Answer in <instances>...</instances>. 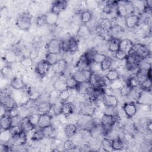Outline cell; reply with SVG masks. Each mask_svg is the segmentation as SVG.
<instances>
[{
	"label": "cell",
	"mask_w": 152,
	"mask_h": 152,
	"mask_svg": "<svg viewBox=\"0 0 152 152\" xmlns=\"http://www.w3.org/2000/svg\"><path fill=\"white\" fill-rule=\"evenodd\" d=\"M112 26L113 25L110 19L107 18H103L100 20L97 25V27L101 30L105 31H110Z\"/></svg>",
	"instance_id": "obj_32"
},
{
	"label": "cell",
	"mask_w": 152,
	"mask_h": 152,
	"mask_svg": "<svg viewBox=\"0 0 152 152\" xmlns=\"http://www.w3.org/2000/svg\"><path fill=\"white\" fill-rule=\"evenodd\" d=\"M10 86L15 90H22L26 87L23 80L20 77H14L10 81Z\"/></svg>",
	"instance_id": "obj_20"
},
{
	"label": "cell",
	"mask_w": 152,
	"mask_h": 152,
	"mask_svg": "<svg viewBox=\"0 0 152 152\" xmlns=\"http://www.w3.org/2000/svg\"><path fill=\"white\" fill-rule=\"evenodd\" d=\"M32 15L28 12H23L20 14L16 20L17 26L21 30L27 31L31 26Z\"/></svg>",
	"instance_id": "obj_3"
},
{
	"label": "cell",
	"mask_w": 152,
	"mask_h": 152,
	"mask_svg": "<svg viewBox=\"0 0 152 152\" xmlns=\"http://www.w3.org/2000/svg\"><path fill=\"white\" fill-rule=\"evenodd\" d=\"M47 53H61V40L57 39H52L46 45Z\"/></svg>",
	"instance_id": "obj_7"
},
{
	"label": "cell",
	"mask_w": 152,
	"mask_h": 152,
	"mask_svg": "<svg viewBox=\"0 0 152 152\" xmlns=\"http://www.w3.org/2000/svg\"><path fill=\"white\" fill-rule=\"evenodd\" d=\"M93 19V14L89 10H84L81 12L80 21L82 24H87Z\"/></svg>",
	"instance_id": "obj_36"
},
{
	"label": "cell",
	"mask_w": 152,
	"mask_h": 152,
	"mask_svg": "<svg viewBox=\"0 0 152 152\" xmlns=\"http://www.w3.org/2000/svg\"><path fill=\"white\" fill-rule=\"evenodd\" d=\"M113 60L109 56H107L100 64V69L103 71H107L113 65Z\"/></svg>",
	"instance_id": "obj_37"
},
{
	"label": "cell",
	"mask_w": 152,
	"mask_h": 152,
	"mask_svg": "<svg viewBox=\"0 0 152 152\" xmlns=\"http://www.w3.org/2000/svg\"><path fill=\"white\" fill-rule=\"evenodd\" d=\"M125 67L128 71H134L137 70L141 62V59L133 54H128L125 59Z\"/></svg>",
	"instance_id": "obj_5"
},
{
	"label": "cell",
	"mask_w": 152,
	"mask_h": 152,
	"mask_svg": "<svg viewBox=\"0 0 152 152\" xmlns=\"http://www.w3.org/2000/svg\"><path fill=\"white\" fill-rule=\"evenodd\" d=\"M66 84L67 88L69 90H75L78 83L71 75H69L66 78Z\"/></svg>",
	"instance_id": "obj_41"
},
{
	"label": "cell",
	"mask_w": 152,
	"mask_h": 152,
	"mask_svg": "<svg viewBox=\"0 0 152 152\" xmlns=\"http://www.w3.org/2000/svg\"><path fill=\"white\" fill-rule=\"evenodd\" d=\"M120 39L112 37L107 41L106 47L111 53H115L119 49Z\"/></svg>",
	"instance_id": "obj_22"
},
{
	"label": "cell",
	"mask_w": 152,
	"mask_h": 152,
	"mask_svg": "<svg viewBox=\"0 0 152 152\" xmlns=\"http://www.w3.org/2000/svg\"><path fill=\"white\" fill-rule=\"evenodd\" d=\"M45 138H53L55 135V128L50 125L42 129Z\"/></svg>",
	"instance_id": "obj_44"
},
{
	"label": "cell",
	"mask_w": 152,
	"mask_h": 152,
	"mask_svg": "<svg viewBox=\"0 0 152 152\" xmlns=\"http://www.w3.org/2000/svg\"><path fill=\"white\" fill-rule=\"evenodd\" d=\"M151 79L147 78L144 81H143L140 86V88L142 90H147L151 91Z\"/></svg>",
	"instance_id": "obj_47"
},
{
	"label": "cell",
	"mask_w": 152,
	"mask_h": 152,
	"mask_svg": "<svg viewBox=\"0 0 152 152\" xmlns=\"http://www.w3.org/2000/svg\"><path fill=\"white\" fill-rule=\"evenodd\" d=\"M128 54L125 53L124 51L119 49L116 52L114 53L115 58L118 59V61H124L126 57L127 56Z\"/></svg>",
	"instance_id": "obj_49"
},
{
	"label": "cell",
	"mask_w": 152,
	"mask_h": 152,
	"mask_svg": "<svg viewBox=\"0 0 152 152\" xmlns=\"http://www.w3.org/2000/svg\"><path fill=\"white\" fill-rule=\"evenodd\" d=\"M53 88L58 92H60L62 90L68 89L66 84V78L59 77L58 78L53 84Z\"/></svg>",
	"instance_id": "obj_24"
},
{
	"label": "cell",
	"mask_w": 152,
	"mask_h": 152,
	"mask_svg": "<svg viewBox=\"0 0 152 152\" xmlns=\"http://www.w3.org/2000/svg\"><path fill=\"white\" fill-rule=\"evenodd\" d=\"M36 23L39 27H41L44 26L45 24H46L45 14H42L38 16L36 19Z\"/></svg>",
	"instance_id": "obj_51"
},
{
	"label": "cell",
	"mask_w": 152,
	"mask_h": 152,
	"mask_svg": "<svg viewBox=\"0 0 152 152\" xmlns=\"http://www.w3.org/2000/svg\"><path fill=\"white\" fill-rule=\"evenodd\" d=\"M91 33L90 28L88 27L87 24H81L77 31V35L78 37L83 39L87 38Z\"/></svg>",
	"instance_id": "obj_25"
},
{
	"label": "cell",
	"mask_w": 152,
	"mask_h": 152,
	"mask_svg": "<svg viewBox=\"0 0 152 152\" xmlns=\"http://www.w3.org/2000/svg\"><path fill=\"white\" fill-rule=\"evenodd\" d=\"M39 115L40 114L37 113H30L27 118L29 120V121L35 126H37V123H38V121H39Z\"/></svg>",
	"instance_id": "obj_48"
},
{
	"label": "cell",
	"mask_w": 152,
	"mask_h": 152,
	"mask_svg": "<svg viewBox=\"0 0 152 152\" xmlns=\"http://www.w3.org/2000/svg\"><path fill=\"white\" fill-rule=\"evenodd\" d=\"M21 126L23 129L27 132H30L36 128V127L29 121L27 116L23 118L21 123Z\"/></svg>",
	"instance_id": "obj_38"
},
{
	"label": "cell",
	"mask_w": 152,
	"mask_h": 152,
	"mask_svg": "<svg viewBox=\"0 0 152 152\" xmlns=\"http://www.w3.org/2000/svg\"><path fill=\"white\" fill-rule=\"evenodd\" d=\"M63 148L66 151H72L77 148V146L73 140L68 139L64 141L63 144Z\"/></svg>",
	"instance_id": "obj_43"
},
{
	"label": "cell",
	"mask_w": 152,
	"mask_h": 152,
	"mask_svg": "<svg viewBox=\"0 0 152 152\" xmlns=\"http://www.w3.org/2000/svg\"><path fill=\"white\" fill-rule=\"evenodd\" d=\"M135 8L133 3L129 1H118L116 7V14L120 17H126L134 14Z\"/></svg>",
	"instance_id": "obj_1"
},
{
	"label": "cell",
	"mask_w": 152,
	"mask_h": 152,
	"mask_svg": "<svg viewBox=\"0 0 152 152\" xmlns=\"http://www.w3.org/2000/svg\"><path fill=\"white\" fill-rule=\"evenodd\" d=\"M46 24L49 26H55L57 24L59 15L51 12L50 11L45 14Z\"/></svg>",
	"instance_id": "obj_33"
},
{
	"label": "cell",
	"mask_w": 152,
	"mask_h": 152,
	"mask_svg": "<svg viewBox=\"0 0 152 152\" xmlns=\"http://www.w3.org/2000/svg\"><path fill=\"white\" fill-rule=\"evenodd\" d=\"M145 129L147 131V132H148L149 133L151 132V130H152V122L151 121L150 119H149L146 124V126H145Z\"/></svg>",
	"instance_id": "obj_53"
},
{
	"label": "cell",
	"mask_w": 152,
	"mask_h": 152,
	"mask_svg": "<svg viewBox=\"0 0 152 152\" xmlns=\"http://www.w3.org/2000/svg\"><path fill=\"white\" fill-rule=\"evenodd\" d=\"M125 141L123 138L118 137L112 139V149L113 151L121 150L125 147Z\"/></svg>",
	"instance_id": "obj_31"
},
{
	"label": "cell",
	"mask_w": 152,
	"mask_h": 152,
	"mask_svg": "<svg viewBox=\"0 0 152 152\" xmlns=\"http://www.w3.org/2000/svg\"><path fill=\"white\" fill-rule=\"evenodd\" d=\"M101 148L104 151H112V139L108 137H103L101 141Z\"/></svg>",
	"instance_id": "obj_35"
},
{
	"label": "cell",
	"mask_w": 152,
	"mask_h": 152,
	"mask_svg": "<svg viewBox=\"0 0 152 152\" xmlns=\"http://www.w3.org/2000/svg\"><path fill=\"white\" fill-rule=\"evenodd\" d=\"M50 66L45 59L40 60L35 66V72L39 76L43 77L48 74Z\"/></svg>",
	"instance_id": "obj_9"
},
{
	"label": "cell",
	"mask_w": 152,
	"mask_h": 152,
	"mask_svg": "<svg viewBox=\"0 0 152 152\" xmlns=\"http://www.w3.org/2000/svg\"><path fill=\"white\" fill-rule=\"evenodd\" d=\"M52 110V103L48 101L39 102L36 106V111L39 114L49 113Z\"/></svg>",
	"instance_id": "obj_18"
},
{
	"label": "cell",
	"mask_w": 152,
	"mask_h": 152,
	"mask_svg": "<svg viewBox=\"0 0 152 152\" xmlns=\"http://www.w3.org/2000/svg\"><path fill=\"white\" fill-rule=\"evenodd\" d=\"M93 71L91 70L76 69L72 74V76L78 83H83L89 81L90 78Z\"/></svg>",
	"instance_id": "obj_6"
},
{
	"label": "cell",
	"mask_w": 152,
	"mask_h": 152,
	"mask_svg": "<svg viewBox=\"0 0 152 152\" xmlns=\"http://www.w3.org/2000/svg\"><path fill=\"white\" fill-rule=\"evenodd\" d=\"M9 130H10V133H11L12 136L17 135V134H20L21 132H22L23 131H24L23 129L22 126L21 125H14V126H12L10 128Z\"/></svg>",
	"instance_id": "obj_50"
},
{
	"label": "cell",
	"mask_w": 152,
	"mask_h": 152,
	"mask_svg": "<svg viewBox=\"0 0 152 152\" xmlns=\"http://www.w3.org/2000/svg\"><path fill=\"white\" fill-rule=\"evenodd\" d=\"M124 28L119 24L113 25L110 29V33H111L112 37L117 38L119 39H120L119 37L124 33Z\"/></svg>",
	"instance_id": "obj_34"
},
{
	"label": "cell",
	"mask_w": 152,
	"mask_h": 152,
	"mask_svg": "<svg viewBox=\"0 0 152 152\" xmlns=\"http://www.w3.org/2000/svg\"><path fill=\"white\" fill-rule=\"evenodd\" d=\"M74 110V105L69 102H62L61 109V114L68 117L69 115H72Z\"/></svg>",
	"instance_id": "obj_23"
},
{
	"label": "cell",
	"mask_w": 152,
	"mask_h": 152,
	"mask_svg": "<svg viewBox=\"0 0 152 152\" xmlns=\"http://www.w3.org/2000/svg\"><path fill=\"white\" fill-rule=\"evenodd\" d=\"M91 63H90L83 54L76 62L75 66L77 69L91 70Z\"/></svg>",
	"instance_id": "obj_19"
},
{
	"label": "cell",
	"mask_w": 152,
	"mask_h": 152,
	"mask_svg": "<svg viewBox=\"0 0 152 152\" xmlns=\"http://www.w3.org/2000/svg\"><path fill=\"white\" fill-rule=\"evenodd\" d=\"M122 110L126 117L128 119L134 117L137 112V106L135 102H129L124 104Z\"/></svg>",
	"instance_id": "obj_8"
},
{
	"label": "cell",
	"mask_w": 152,
	"mask_h": 152,
	"mask_svg": "<svg viewBox=\"0 0 152 152\" xmlns=\"http://www.w3.org/2000/svg\"><path fill=\"white\" fill-rule=\"evenodd\" d=\"M78 40L74 37L71 36L68 38L69 52L71 54H74L77 52L78 49Z\"/></svg>",
	"instance_id": "obj_30"
},
{
	"label": "cell",
	"mask_w": 152,
	"mask_h": 152,
	"mask_svg": "<svg viewBox=\"0 0 152 152\" xmlns=\"http://www.w3.org/2000/svg\"><path fill=\"white\" fill-rule=\"evenodd\" d=\"M1 130L10 129L12 126V116L8 112H5L2 115L0 119Z\"/></svg>",
	"instance_id": "obj_17"
},
{
	"label": "cell",
	"mask_w": 152,
	"mask_h": 152,
	"mask_svg": "<svg viewBox=\"0 0 152 152\" xmlns=\"http://www.w3.org/2000/svg\"><path fill=\"white\" fill-rule=\"evenodd\" d=\"M20 64L24 68H30L33 64V61L30 56L24 57L20 61Z\"/></svg>",
	"instance_id": "obj_46"
},
{
	"label": "cell",
	"mask_w": 152,
	"mask_h": 152,
	"mask_svg": "<svg viewBox=\"0 0 152 152\" xmlns=\"http://www.w3.org/2000/svg\"><path fill=\"white\" fill-rule=\"evenodd\" d=\"M133 42L128 38L120 39L119 42V49L124 51L127 54L129 53L132 45Z\"/></svg>",
	"instance_id": "obj_26"
},
{
	"label": "cell",
	"mask_w": 152,
	"mask_h": 152,
	"mask_svg": "<svg viewBox=\"0 0 152 152\" xmlns=\"http://www.w3.org/2000/svg\"><path fill=\"white\" fill-rule=\"evenodd\" d=\"M128 54H133L139 57L141 61L150 57L151 51L148 48L140 43H133V45Z\"/></svg>",
	"instance_id": "obj_2"
},
{
	"label": "cell",
	"mask_w": 152,
	"mask_h": 152,
	"mask_svg": "<svg viewBox=\"0 0 152 152\" xmlns=\"http://www.w3.org/2000/svg\"><path fill=\"white\" fill-rule=\"evenodd\" d=\"M137 103L143 106L151 105V91L141 90L138 97L137 99Z\"/></svg>",
	"instance_id": "obj_11"
},
{
	"label": "cell",
	"mask_w": 152,
	"mask_h": 152,
	"mask_svg": "<svg viewBox=\"0 0 152 152\" xmlns=\"http://www.w3.org/2000/svg\"><path fill=\"white\" fill-rule=\"evenodd\" d=\"M105 78L109 82L112 83L118 80H120L119 72L116 69H110L105 75Z\"/></svg>",
	"instance_id": "obj_28"
},
{
	"label": "cell",
	"mask_w": 152,
	"mask_h": 152,
	"mask_svg": "<svg viewBox=\"0 0 152 152\" xmlns=\"http://www.w3.org/2000/svg\"><path fill=\"white\" fill-rule=\"evenodd\" d=\"M125 18V25L126 28L132 29L136 27L141 21L140 15L137 14H132L128 15Z\"/></svg>",
	"instance_id": "obj_10"
},
{
	"label": "cell",
	"mask_w": 152,
	"mask_h": 152,
	"mask_svg": "<svg viewBox=\"0 0 152 152\" xmlns=\"http://www.w3.org/2000/svg\"><path fill=\"white\" fill-rule=\"evenodd\" d=\"M68 6V1L64 0L55 1H53L52 5L50 11L57 14L59 15L61 13L64 12Z\"/></svg>",
	"instance_id": "obj_13"
},
{
	"label": "cell",
	"mask_w": 152,
	"mask_h": 152,
	"mask_svg": "<svg viewBox=\"0 0 152 152\" xmlns=\"http://www.w3.org/2000/svg\"><path fill=\"white\" fill-rule=\"evenodd\" d=\"M11 74V69L8 66L4 67L1 70V74L4 76V78L8 77Z\"/></svg>",
	"instance_id": "obj_52"
},
{
	"label": "cell",
	"mask_w": 152,
	"mask_h": 152,
	"mask_svg": "<svg viewBox=\"0 0 152 152\" xmlns=\"http://www.w3.org/2000/svg\"><path fill=\"white\" fill-rule=\"evenodd\" d=\"M52 116L50 113L40 114L39 121L37 123V127L39 128H45L46 127L52 125Z\"/></svg>",
	"instance_id": "obj_15"
},
{
	"label": "cell",
	"mask_w": 152,
	"mask_h": 152,
	"mask_svg": "<svg viewBox=\"0 0 152 152\" xmlns=\"http://www.w3.org/2000/svg\"><path fill=\"white\" fill-rule=\"evenodd\" d=\"M12 137L9 129L1 130L0 134V141L1 143H8Z\"/></svg>",
	"instance_id": "obj_39"
},
{
	"label": "cell",
	"mask_w": 152,
	"mask_h": 152,
	"mask_svg": "<svg viewBox=\"0 0 152 152\" xmlns=\"http://www.w3.org/2000/svg\"><path fill=\"white\" fill-rule=\"evenodd\" d=\"M102 102L107 107H117L119 104V100L114 94H105Z\"/></svg>",
	"instance_id": "obj_14"
},
{
	"label": "cell",
	"mask_w": 152,
	"mask_h": 152,
	"mask_svg": "<svg viewBox=\"0 0 152 152\" xmlns=\"http://www.w3.org/2000/svg\"><path fill=\"white\" fill-rule=\"evenodd\" d=\"M107 57V56L103 53H101V52H96L93 59V62L92 63H95V64H100V63Z\"/></svg>",
	"instance_id": "obj_45"
},
{
	"label": "cell",
	"mask_w": 152,
	"mask_h": 152,
	"mask_svg": "<svg viewBox=\"0 0 152 152\" xmlns=\"http://www.w3.org/2000/svg\"><path fill=\"white\" fill-rule=\"evenodd\" d=\"M69 89H66L58 92V99L62 102H67L71 95V92Z\"/></svg>",
	"instance_id": "obj_40"
},
{
	"label": "cell",
	"mask_w": 152,
	"mask_h": 152,
	"mask_svg": "<svg viewBox=\"0 0 152 152\" xmlns=\"http://www.w3.org/2000/svg\"><path fill=\"white\" fill-rule=\"evenodd\" d=\"M44 138H45V137L42 129L39 128L38 129L36 130L33 132V134L31 137V140L34 141H39L43 140Z\"/></svg>",
	"instance_id": "obj_42"
},
{
	"label": "cell",
	"mask_w": 152,
	"mask_h": 152,
	"mask_svg": "<svg viewBox=\"0 0 152 152\" xmlns=\"http://www.w3.org/2000/svg\"><path fill=\"white\" fill-rule=\"evenodd\" d=\"M61 53H47L45 55L46 61L52 66L55 65L59 60L62 59Z\"/></svg>",
	"instance_id": "obj_29"
},
{
	"label": "cell",
	"mask_w": 152,
	"mask_h": 152,
	"mask_svg": "<svg viewBox=\"0 0 152 152\" xmlns=\"http://www.w3.org/2000/svg\"><path fill=\"white\" fill-rule=\"evenodd\" d=\"M1 104L5 109V112H10L13 109L17 108V103L15 100L11 95H7L1 93Z\"/></svg>",
	"instance_id": "obj_4"
},
{
	"label": "cell",
	"mask_w": 152,
	"mask_h": 152,
	"mask_svg": "<svg viewBox=\"0 0 152 152\" xmlns=\"http://www.w3.org/2000/svg\"><path fill=\"white\" fill-rule=\"evenodd\" d=\"M78 131V126L77 124L73 123H69L66 124L64 129V133L66 137L70 138H72Z\"/></svg>",
	"instance_id": "obj_21"
},
{
	"label": "cell",
	"mask_w": 152,
	"mask_h": 152,
	"mask_svg": "<svg viewBox=\"0 0 152 152\" xmlns=\"http://www.w3.org/2000/svg\"><path fill=\"white\" fill-rule=\"evenodd\" d=\"M126 84L131 89H134L140 88L141 83L139 79L136 76L135 74H134L128 77L127 80L126 81Z\"/></svg>",
	"instance_id": "obj_27"
},
{
	"label": "cell",
	"mask_w": 152,
	"mask_h": 152,
	"mask_svg": "<svg viewBox=\"0 0 152 152\" xmlns=\"http://www.w3.org/2000/svg\"><path fill=\"white\" fill-rule=\"evenodd\" d=\"M27 140V132L23 131L20 134L12 136L9 142L12 145H23Z\"/></svg>",
	"instance_id": "obj_12"
},
{
	"label": "cell",
	"mask_w": 152,
	"mask_h": 152,
	"mask_svg": "<svg viewBox=\"0 0 152 152\" xmlns=\"http://www.w3.org/2000/svg\"><path fill=\"white\" fill-rule=\"evenodd\" d=\"M52 66V71L56 74H63L68 67V62L64 58L59 60Z\"/></svg>",
	"instance_id": "obj_16"
}]
</instances>
